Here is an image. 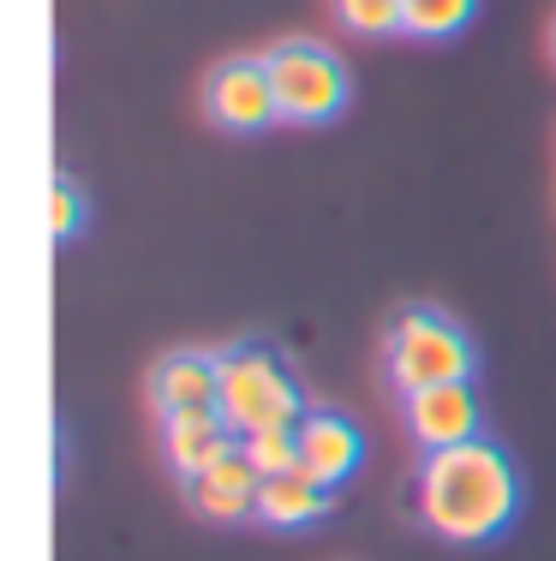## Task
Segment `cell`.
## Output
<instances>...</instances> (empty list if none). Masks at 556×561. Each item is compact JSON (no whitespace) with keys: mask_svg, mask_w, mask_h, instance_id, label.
<instances>
[{"mask_svg":"<svg viewBox=\"0 0 556 561\" xmlns=\"http://www.w3.org/2000/svg\"><path fill=\"white\" fill-rule=\"evenodd\" d=\"M413 507L431 538L479 550V543H497L521 514V472L491 436H473L461 448H436L419 460Z\"/></svg>","mask_w":556,"mask_h":561,"instance_id":"6da1fadb","label":"cell"},{"mask_svg":"<svg viewBox=\"0 0 556 561\" xmlns=\"http://www.w3.org/2000/svg\"><path fill=\"white\" fill-rule=\"evenodd\" d=\"M383 370H389L395 394H419V389H436V382H473L479 346L449 311L407 305L383 335Z\"/></svg>","mask_w":556,"mask_h":561,"instance_id":"7a4b0ae2","label":"cell"},{"mask_svg":"<svg viewBox=\"0 0 556 561\" xmlns=\"http://www.w3.org/2000/svg\"><path fill=\"white\" fill-rule=\"evenodd\" d=\"M216 412L228 419L234 436H251V431H294L311 407H306V394H299L294 370H287L270 346L246 341V346H228V353H222Z\"/></svg>","mask_w":556,"mask_h":561,"instance_id":"3957f363","label":"cell"},{"mask_svg":"<svg viewBox=\"0 0 556 561\" xmlns=\"http://www.w3.org/2000/svg\"><path fill=\"white\" fill-rule=\"evenodd\" d=\"M263 66H270L275 108H282L287 126H329V119L348 114L353 78L336 48L311 43V36H294V43H275L263 55Z\"/></svg>","mask_w":556,"mask_h":561,"instance_id":"277c9868","label":"cell"},{"mask_svg":"<svg viewBox=\"0 0 556 561\" xmlns=\"http://www.w3.org/2000/svg\"><path fill=\"white\" fill-rule=\"evenodd\" d=\"M204 114L209 126L234 131V138H251V131L275 126L282 119V108H275V84H270V66H263V55L251 60H222L216 72L204 78Z\"/></svg>","mask_w":556,"mask_h":561,"instance_id":"5b68a950","label":"cell"},{"mask_svg":"<svg viewBox=\"0 0 556 561\" xmlns=\"http://www.w3.org/2000/svg\"><path fill=\"white\" fill-rule=\"evenodd\" d=\"M401 419H407V436L425 454L461 448L473 436H485V407H479L473 382H436V389L401 394Z\"/></svg>","mask_w":556,"mask_h":561,"instance_id":"8992f818","label":"cell"},{"mask_svg":"<svg viewBox=\"0 0 556 561\" xmlns=\"http://www.w3.org/2000/svg\"><path fill=\"white\" fill-rule=\"evenodd\" d=\"M294 436H299V472H311L317 484H329V490H341L365 466V436L348 412L311 407L306 419L294 424Z\"/></svg>","mask_w":556,"mask_h":561,"instance_id":"52a82bcc","label":"cell"},{"mask_svg":"<svg viewBox=\"0 0 556 561\" xmlns=\"http://www.w3.org/2000/svg\"><path fill=\"white\" fill-rule=\"evenodd\" d=\"M258 490H263V478H258V466H251L240 448L222 454L209 472L185 478V502H192V514L216 519V526H240V519H258Z\"/></svg>","mask_w":556,"mask_h":561,"instance_id":"ba28073f","label":"cell"},{"mask_svg":"<svg viewBox=\"0 0 556 561\" xmlns=\"http://www.w3.org/2000/svg\"><path fill=\"white\" fill-rule=\"evenodd\" d=\"M240 448V436L228 431V419H222L216 407L204 412H168L162 419V460L174 466V478L185 484V478L209 472V466L222 460V454Z\"/></svg>","mask_w":556,"mask_h":561,"instance_id":"9c48e42d","label":"cell"},{"mask_svg":"<svg viewBox=\"0 0 556 561\" xmlns=\"http://www.w3.org/2000/svg\"><path fill=\"white\" fill-rule=\"evenodd\" d=\"M222 394V353H168L150 370V407L162 412H204Z\"/></svg>","mask_w":556,"mask_h":561,"instance_id":"30bf717a","label":"cell"},{"mask_svg":"<svg viewBox=\"0 0 556 561\" xmlns=\"http://www.w3.org/2000/svg\"><path fill=\"white\" fill-rule=\"evenodd\" d=\"M336 507V490L329 484H317L311 472H282V478H263V490H258V519L263 526H275V531H299V526H317V519Z\"/></svg>","mask_w":556,"mask_h":561,"instance_id":"8fae6325","label":"cell"},{"mask_svg":"<svg viewBox=\"0 0 556 561\" xmlns=\"http://www.w3.org/2000/svg\"><path fill=\"white\" fill-rule=\"evenodd\" d=\"M479 12V0H401V36L413 43H449Z\"/></svg>","mask_w":556,"mask_h":561,"instance_id":"7c38bea8","label":"cell"},{"mask_svg":"<svg viewBox=\"0 0 556 561\" xmlns=\"http://www.w3.org/2000/svg\"><path fill=\"white\" fill-rule=\"evenodd\" d=\"M329 7L353 36H401V0H329Z\"/></svg>","mask_w":556,"mask_h":561,"instance_id":"4fadbf2b","label":"cell"},{"mask_svg":"<svg viewBox=\"0 0 556 561\" xmlns=\"http://www.w3.org/2000/svg\"><path fill=\"white\" fill-rule=\"evenodd\" d=\"M240 454L258 466V478H282L299 466V436L294 431H251V436H240Z\"/></svg>","mask_w":556,"mask_h":561,"instance_id":"5bb4252c","label":"cell"},{"mask_svg":"<svg viewBox=\"0 0 556 561\" xmlns=\"http://www.w3.org/2000/svg\"><path fill=\"white\" fill-rule=\"evenodd\" d=\"M48 227H55V239H78V227H84V192H78L72 173H55L48 180Z\"/></svg>","mask_w":556,"mask_h":561,"instance_id":"9a60e30c","label":"cell"},{"mask_svg":"<svg viewBox=\"0 0 556 561\" xmlns=\"http://www.w3.org/2000/svg\"><path fill=\"white\" fill-rule=\"evenodd\" d=\"M551 60H556V24H551Z\"/></svg>","mask_w":556,"mask_h":561,"instance_id":"2e32d148","label":"cell"}]
</instances>
